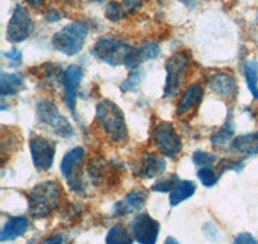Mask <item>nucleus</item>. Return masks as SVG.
I'll return each mask as SVG.
<instances>
[{
    "mask_svg": "<svg viewBox=\"0 0 258 244\" xmlns=\"http://www.w3.org/2000/svg\"><path fill=\"white\" fill-rule=\"evenodd\" d=\"M88 36V26L84 22H71L56 32L52 38L53 48L66 55H77L83 49Z\"/></svg>",
    "mask_w": 258,
    "mask_h": 244,
    "instance_id": "nucleus-3",
    "label": "nucleus"
},
{
    "mask_svg": "<svg viewBox=\"0 0 258 244\" xmlns=\"http://www.w3.org/2000/svg\"><path fill=\"white\" fill-rule=\"evenodd\" d=\"M232 137V129H229L227 126L221 130L216 131L213 135H212V144L214 147H220V146H225L226 143L229 142Z\"/></svg>",
    "mask_w": 258,
    "mask_h": 244,
    "instance_id": "nucleus-27",
    "label": "nucleus"
},
{
    "mask_svg": "<svg viewBox=\"0 0 258 244\" xmlns=\"http://www.w3.org/2000/svg\"><path fill=\"white\" fill-rule=\"evenodd\" d=\"M36 112H38L39 121L43 122L44 125H48L54 134L59 135L62 138H70L74 134V129L70 125V122L64 118L61 113H59L58 108L52 100H41L38 103L36 107Z\"/></svg>",
    "mask_w": 258,
    "mask_h": 244,
    "instance_id": "nucleus-7",
    "label": "nucleus"
},
{
    "mask_svg": "<svg viewBox=\"0 0 258 244\" xmlns=\"http://www.w3.org/2000/svg\"><path fill=\"white\" fill-rule=\"evenodd\" d=\"M234 244H258L254 236L249 232H240L236 238H235Z\"/></svg>",
    "mask_w": 258,
    "mask_h": 244,
    "instance_id": "nucleus-30",
    "label": "nucleus"
},
{
    "mask_svg": "<svg viewBox=\"0 0 258 244\" xmlns=\"http://www.w3.org/2000/svg\"><path fill=\"white\" fill-rule=\"evenodd\" d=\"M4 57L8 58L11 62H13V63H17V64L21 63V61H22V53H21L18 49H12V50H9V52H6L4 53Z\"/></svg>",
    "mask_w": 258,
    "mask_h": 244,
    "instance_id": "nucleus-31",
    "label": "nucleus"
},
{
    "mask_svg": "<svg viewBox=\"0 0 258 244\" xmlns=\"http://www.w3.org/2000/svg\"><path fill=\"white\" fill-rule=\"evenodd\" d=\"M97 122L106 137L114 143H124L128 138V130L121 109L111 100H102L97 105Z\"/></svg>",
    "mask_w": 258,
    "mask_h": 244,
    "instance_id": "nucleus-2",
    "label": "nucleus"
},
{
    "mask_svg": "<svg viewBox=\"0 0 258 244\" xmlns=\"http://www.w3.org/2000/svg\"><path fill=\"white\" fill-rule=\"evenodd\" d=\"M198 177H199L204 186H213L218 180V175L216 174V171L212 167H208V166L202 167L198 171Z\"/></svg>",
    "mask_w": 258,
    "mask_h": 244,
    "instance_id": "nucleus-26",
    "label": "nucleus"
},
{
    "mask_svg": "<svg viewBox=\"0 0 258 244\" xmlns=\"http://www.w3.org/2000/svg\"><path fill=\"white\" fill-rule=\"evenodd\" d=\"M121 4L126 9V12H137L144 7V0H121Z\"/></svg>",
    "mask_w": 258,
    "mask_h": 244,
    "instance_id": "nucleus-29",
    "label": "nucleus"
},
{
    "mask_svg": "<svg viewBox=\"0 0 258 244\" xmlns=\"http://www.w3.org/2000/svg\"><path fill=\"white\" fill-rule=\"evenodd\" d=\"M197 190V185L190 180H186V181H179L177 184V186L174 188L172 192H170L169 195V202H170V206H178L181 202L186 201L190 197H192V194L195 193Z\"/></svg>",
    "mask_w": 258,
    "mask_h": 244,
    "instance_id": "nucleus-19",
    "label": "nucleus"
},
{
    "mask_svg": "<svg viewBox=\"0 0 258 244\" xmlns=\"http://www.w3.org/2000/svg\"><path fill=\"white\" fill-rule=\"evenodd\" d=\"M29 229V220L24 216L20 217H13L6 224V226L2 230L0 234V240H13V239L18 238V236L24 235L26 230Z\"/></svg>",
    "mask_w": 258,
    "mask_h": 244,
    "instance_id": "nucleus-18",
    "label": "nucleus"
},
{
    "mask_svg": "<svg viewBox=\"0 0 258 244\" xmlns=\"http://www.w3.org/2000/svg\"><path fill=\"white\" fill-rule=\"evenodd\" d=\"M146 202V195L141 190H133L128 193L124 199L117 202L114 206V215L115 216H125L129 213L137 212L144 207Z\"/></svg>",
    "mask_w": 258,
    "mask_h": 244,
    "instance_id": "nucleus-15",
    "label": "nucleus"
},
{
    "mask_svg": "<svg viewBox=\"0 0 258 244\" xmlns=\"http://www.w3.org/2000/svg\"><path fill=\"white\" fill-rule=\"evenodd\" d=\"M83 77V70L79 66H70L64 71L63 87H64V100L71 112H75V103H77L78 87Z\"/></svg>",
    "mask_w": 258,
    "mask_h": 244,
    "instance_id": "nucleus-12",
    "label": "nucleus"
},
{
    "mask_svg": "<svg viewBox=\"0 0 258 244\" xmlns=\"http://www.w3.org/2000/svg\"><path fill=\"white\" fill-rule=\"evenodd\" d=\"M203 95H204V89L200 84H192L183 91L181 99H179L178 105H177V113L179 116H185L190 113L191 110L198 108V105L202 102Z\"/></svg>",
    "mask_w": 258,
    "mask_h": 244,
    "instance_id": "nucleus-14",
    "label": "nucleus"
},
{
    "mask_svg": "<svg viewBox=\"0 0 258 244\" xmlns=\"http://www.w3.org/2000/svg\"><path fill=\"white\" fill-rule=\"evenodd\" d=\"M41 244H63V238L62 236H53V238L43 241Z\"/></svg>",
    "mask_w": 258,
    "mask_h": 244,
    "instance_id": "nucleus-33",
    "label": "nucleus"
},
{
    "mask_svg": "<svg viewBox=\"0 0 258 244\" xmlns=\"http://www.w3.org/2000/svg\"><path fill=\"white\" fill-rule=\"evenodd\" d=\"M246 85L255 99H258V63L255 61H246L244 64Z\"/></svg>",
    "mask_w": 258,
    "mask_h": 244,
    "instance_id": "nucleus-22",
    "label": "nucleus"
},
{
    "mask_svg": "<svg viewBox=\"0 0 258 244\" xmlns=\"http://www.w3.org/2000/svg\"><path fill=\"white\" fill-rule=\"evenodd\" d=\"M35 25L31 15L25 7L17 6L7 26V39L9 43H22L31 36Z\"/></svg>",
    "mask_w": 258,
    "mask_h": 244,
    "instance_id": "nucleus-8",
    "label": "nucleus"
},
{
    "mask_svg": "<svg viewBox=\"0 0 258 244\" xmlns=\"http://www.w3.org/2000/svg\"><path fill=\"white\" fill-rule=\"evenodd\" d=\"M91 2H94V3H101V2H103V0H91Z\"/></svg>",
    "mask_w": 258,
    "mask_h": 244,
    "instance_id": "nucleus-36",
    "label": "nucleus"
},
{
    "mask_svg": "<svg viewBox=\"0 0 258 244\" xmlns=\"http://www.w3.org/2000/svg\"><path fill=\"white\" fill-rule=\"evenodd\" d=\"M230 148L236 153L244 154V156H254L258 154V131L250 133V134L239 135L232 140Z\"/></svg>",
    "mask_w": 258,
    "mask_h": 244,
    "instance_id": "nucleus-17",
    "label": "nucleus"
},
{
    "mask_svg": "<svg viewBox=\"0 0 258 244\" xmlns=\"http://www.w3.org/2000/svg\"><path fill=\"white\" fill-rule=\"evenodd\" d=\"M209 87L213 93L223 96V98L234 100L238 95V82L230 73L218 72L213 75L209 80Z\"/></svg>",
    "mask_w": 258,
    "mask_h": 244,
    "instance_id": "nucleus-13",
    "label": "nucleus"
},
{
    "mask_svg": "<svg viewBox=\"0 0 258 244\" xmlns=\"http://www.w3.org/2000/svg\"><path fill=\"white\" fill-rule=\"evenodd\" d=\"M85 160V149L82 147H77V148L71 149L66 156L63 157L61 162V172L66 180H68L69 185L71 186V189L74 192L84 193V181L82 177V169L83 163Z\"/></svg>",
    "mask_w": 258,
    "mask_h": 244,
    "instance_id": "nucleus-6",
    "label": "nucleus"
},
{
    "mask_svg": "<svg viewBox=\"0 0 258 244\" xmlns=\"http://www.w3.org/2000/svg\"><path fill=\"white\" fill-rule=\"evenodd\" d=\"M194 163L198 166H204V167H211L212 165L217 162V156L213 153H209V152H203V151H197L194 153Z\"/></svg>",
    "mask_w": 258,
    "mask_h": 244,
    "instance_id": "nucleus-25",
    "label": "nucleus"
},
{
    "mask_svg": "<svg viewBox=\"0 0 258 244\" xmlns=\"http://www.w3.org/2000/svg\"><path fill=\"white\" fill-rule=\"evenodd\" d=\"M106 244H133L132 235L120 224L114 225L106 235Z\"/></svg>",
    "mask_w": 258,
    "mask_h": 244,
    "instance_id": "nucleus-21",
    "label": "nucleus"
},
{
    "mask_svg": "<svg viewBox=\"0 0 258 244\" xmlns=\"http://www.w3.org/2000/svg\"><path fill=\"white\" fill-rule=\"evenodd\" d=\"M30 151L34 166L39 171H47L54 161V144L40 135L32 134L30 138Z\"/></svg>",
    "mask_w": 258,
    "mask_h": 244,
    "instance_id": "nucleus-10",
    "label": "nucleus"
},
{
    "mask_svg": "<svg viewBox=\"0 0 258 244\" xmlns=\"http://www.w3.org/2000/svg\"><path fill=\"white\" fill-rule=\"evenodd\" d=\"M135 47L121 40L111 38H101L96 41L91 53L97 59L110 64V66H125L129 61Z\"/></svg>",
    "mask_w": 258,
    "mask_h": 244,
    "instance_id": "nucleus-4",
    "label": "nucleus"
},
{
    "mask_svg": "<svg viewBox=\"0 0 258 244\" xmlns=\"http://www.w3.org/2000/svg\"><path fill=\"white\" fill-rule=\"evenodd\" d=\"M160 225L147 213L136 216L132 221L133 238L140 244H155L158 241Z\"/></svg>",
    "mask_w": 258,
    "mask_h": 244,
    "instance_id": "nucleus-11",
    "label": "nucleus"
},
{
    "mask_svg": "<svg viewBox=\"0 0 258 244\" xmlns=\"http://www.w3.org/2000/svg\"><path fill=\"white\" fill-rule=\"evenodd\" d=\"M178 183H179L178 177H177L176 175H172V176L167 177V179H161V180L156 181L151 189H153L154 192L168 193V192H172Z\"/></svg>",
    "mask_w": 258,
    "mask_h": 244,
    "instance_id": "nucleus-24",
    "label": "nucleus"
},
{
    "mask_svg": "<svg viewBox=\"0 0 258 244\" xmlns=\"http://www.w3.org/2000/svg\"><path fill=\"white\" fill-rule=\"evenodd\" d=\"M62 190L54 181H43L29 193V211L35 218L52 215L59 206Z\"/></svg>",
    "mask_w": 258,
    "mask_h": 244,
    "instance_id": "nucleus-1",
    "label": "nucleus"
},
{
    "mask_svg": "<svg viewBox=\"0 0 258 244\" xmlns=\"http://www.w3.org/2000/svg\"><path fill=\"white\" fill-rule=\"evenodd\" d=\"M140 84H141V73L138 72V71L133 70L132 72H131V75L124 80V82L121 84L120 87L123 91H132L136 90Z\"/></svg>",
    "mask_w": 258,
    "mask_h": 244,
    "instance_id": "nucleus-28",
    "label": "nucleus"
},
{
    "mask_svg": "<svg viewBox=\"0 0 258 244\" xmlns=\"http://www.w3.org/2000/svg\"><path fill=\"white\" fill-rule=\"evenodd\" d=\"M165 161L163 158L158 157L153 153H145L142 162L140 163L137 175L142 179H151L161 175L165 171Z\"/></svg>",
    "mask_w": 258,
    "mask_h": 244,
    "instance_id": "nucleus-16",
    "label": "nucleus"
},
{
    "mask_svg": "<svg viewBox=\"0 0 258 244\" xmlns=\"http://www.w3.org/2000/svg\"><path fill=\"white\" fill-rule=\"evenodd\" d=\"M105 16L111 22H119V21H123L126 17V9L124 8L123 4L111 0V2L106 4Z\"/></svg>",
    "mask_w": 258,
    "mask_h": 244,
    "instance_id": "nucleus-23",
    "label": "nucleus"
},
{
    "mask_svg": "<svg viewBox=\"0 0 258 244\" xmlns=\"http://www.w3.org/2000/svg\"><path fill=\"white\" fill-rule=\"evenodd\" d=\"M45 17H47L48 22H58V21L62 18V15L58 12V11H56V9H50V11H48L47 12Z\"/></svg>",
    "mask_w": 258,
    "mask_h": 244,
    "instance_id": "nucleus-32",
    "label": "nucleus"
},
{
    "mask_svg": "<svg viewBox=\"0 0 258 244\" xmlns=\"http://www.w3.org/2000/svg\"><path fill=\"white\" fill-rule=\"evenodd\" d=\"M164 244H179L178 240H176L174 238H172V236H168L167 239H165Z\"/></svg>",
    "mask_w": 258,
    "mask_h": 244,
    "instance_id": "nucleus-35",
    "label": "nucleus"
},
{
    "mask_svg": "<svg viewBox=\"0 0 258 244\" xmlns=\"http://www.w3.org/2000/svg\"><path fill=\"white\" fill-rule=\"evenodd\" d=\"M190 67V55L186 52L174 53L165 63L167 80H165L164 96L172 98L181 91L187 77V71Z\"/></svg>",
    "mask_w": 258,
    "mask_h": 244,
    "instance_id": "nucleus-5",
    "label": "nucleus"
},
{
    "mask_svg": "<svg viewBox=\"0 0 258 244\" xmlns=\"http://www.w3.org/2000/svg\"><path fill=\"white\" fill-rule=\"evenodd\" d=\"M44 2L45 0H26V3L29 4V7H31V8H38V7H40Z\"/></svg>",
    "mask_w": 258,
    "mask_h": 244,
    "instance_id": "nucleus-34",
    "label": "nucleus"
},
{
    "mask_svg": "<svg viewBox=\"0 0 258 244\" xmlns=\"http://www.w3.org/2000/svg\"><path fill=\"white\" fill-rule=\"evenodd\" d=\"M154 142L161 154L176 157L182 151V140L176 129L169 122H160L154 130Z\"/></svg>",
    "mask_w": 258,
    "mask_h": 244,
    "instance_id": "nucleus-9",
    "label": "nucleus"
},
{
    "mask_svg": "<svg viewBox=\"0 0 258 244\" xmlns=\"http://www.w3.org/2000/svg\"><path fill=\"white\" fill-rule=\"evenodd\" d=\"M24 86V80L22 77L16 73H2L0 77V94L2 96L13 95Z\"/></svg>",
    "mask_w": 258,
    "mask_h": 244,
    "instance_id": "nucleus-20",
    "label": "nucleus"
}]
</instances>
